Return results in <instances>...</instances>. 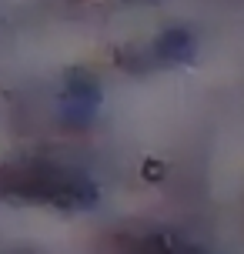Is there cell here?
Masks as SVG:
<instances>
[{"label":"cell","mask_w":244,"mask_h":254,"mask_svg":"<svg viewBox=\"0 0 244 254\" xmlns=\"http://www.w3.org/2000/svg\"><path fill=\"white\" fill-rule=\"evenodd\" d=\"M194 57V34L184 27H171L161 37H154L147 47H127V51L117 54L121 67L127 70H151L161 64H187Z\"/></svg>","instance_id":"obj_2"},{"label":"cell","mask_w":244,"mask_h":254,"mask_svg":"<svg viewBox=\"0 0 244 254\" xmlns=\"http://www.w3.org/2000/svg\"><path fill=\"white\" fill-rule=\"evenodd\" d=\"M3 194L30 204H51L64 211H84L97 204V188L87 174L64 164L27 161L3 171Z\"/></svg>","instance_id":"obj_1"},{"label":"cell","mask_w":244,"mask_h":254,"mask_svg":"<svg viewBox=\"0 0 244 254\" xmlns=\"http://www.w3.org/2000/svg\"><path fill=\"white\" fill-rule=\"evenodd\" d=\"M117 254H207L204 248L178 238L174 231H127L114 238Z\"/></svg>","instance_id":"obj_4"},{"label":"cell","mask_w":244,"mask_h":254,"mask_svg":"<svg viewBox=\"0 0 244 254\" xmlns=\"http://www.w3.org/2000/svg\"><path fill=\"white\" fill-rule=\"evenodd\" d=\"M101 107V87L87 70H70L61 94V117L70 127H87Z\"/></svg>","instance_id":"obj_3"}]
</instances>
